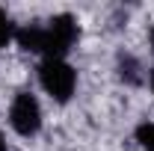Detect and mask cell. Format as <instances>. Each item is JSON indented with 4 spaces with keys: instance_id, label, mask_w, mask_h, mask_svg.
Listing matches in <instances>:
<instances>
[{
    "instance_id": "7a4b0ae2",
    "label": "cell",
    "mask_w": 154,
    "mask_h": 151,
    "mask_svg": "<svg viewBox=\"0 0 154 151\" xmlns=\"http://www.w3.org/2000/svg\"><path fill=\"white\" fill-rule=\"evenodd\" d=\"M80 39V27L71 15H57L45 24V59H62Z\"/></svg>"
},
{
    "instance_id": "5b68a950",
    "label": "cell",
    "mask_w": 154,
    "mask_h": 151,
    "mask_svg": "<svg viewBox=\"0 0 154 151\" xmlns=\"http://www.w3.org/2000/svg\"><path fill=\"white\" fill-rule=\"evenodd\" d=\"M15 36V27H12V18L0 9V48H6L9 45V39Z\"/></svg>"
},
{
    "instance_id": "ba28073f",
    "label": "cell",
    "mask_w": 154,
    "mask_h": 151,
    "mask_svg": "<svg viewBox=\"0 0 154 151\" xmlns=\"http://www.w3.org/2000/svg\"><path fill=\"white\" fill-rule=\"evenodd\" d=\"M0 151H6V142H3V136H0Z\"/></svg>"
},
{
    "instance_id": "9c48e42d",
    "label": "cell",
    "mask_w": 154,
    "mask_h": 151,
    "mask_svg": "<svg viewBox=\"0 0 154 151\" xmlns=\"http://www.w3.org/2000/svg\"><path fill=\"white\" fill-rule=\"evenodd\" d=\"M151 48H154V27H151Z\"/></svg>"
},
{
    "instance_id": "6da1fadb",
    "label": "cell",
    "mask_w": 154,
    "mask_h": 151,
    "mask_svg": "<svg viewBox=\"0 0 154 151\" xmlns=\"http://www.w3.org/2000/svg\"><path fill=\"white\" fill-rule=\"evenodd\" d=\"M38 83L54 101L65 104L77 89V71L65 59H42L38 65Z\"/></svg>"
},
{
    "instance_id": "8992f818",
    "label": "cell",
    "mask_w": 154,
    "mask_h": 151,
    "mask_svg": "<svg viewBox=\"0 0 154 151\" xmlns=\"http://www.w3.org/2000/svg\"><path fill=\"white\" fill-rule=\"evenodd\" d=\"M122 62H128V68H122V77H128L131 83H139V74H136V62H134L131 57H128V59H122Z\"/></svg>"
},
{
    "instance_id": "52a82bcc",
    "label": "cell",
    "mask_w": 154,
    "mask_h": 151,
    "mask_svg": "<svg viewBox=\"0 0 154 151\" xmlns=\"http://www.w3.org/2000/svg\"><path fill=\"white\" fill-rule=\"evenodd\" d=\"M148 80H151V92H154V68H151V77H148Z\"/></svg>"
},
{
    "instance_id": "3957f363",
    "label": "cell",
    "mask_w": 154,
    "mask_h": 151,
    "mask_svg": "<svg viewBox=\"0 0 154 151\" xmlns=\"http://www.w3.org/2000/svg\"><path fill=\"white\" fill-rule=\"evenodd\" d=\"M9 125L18 136H36L42 128V107H38L36 95L18 92L12 107H9Z\"/></svg>"
},
{
    "instance_id": "277c9868",
    "label": "cell",
    "mask_w": 154,
    "mask_h": 151,
    "mask_svg": "<svg viewBox=\"0 0 154 151\" xmlns=\"http://www.w3.org/2000/svg\"><path fill=\"white\" fill-rule=\"evenodd\" d=\"M136 142L145 151H154V122H145L136 128Z\"/></svg>"
}]
</instances>
